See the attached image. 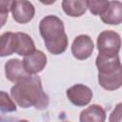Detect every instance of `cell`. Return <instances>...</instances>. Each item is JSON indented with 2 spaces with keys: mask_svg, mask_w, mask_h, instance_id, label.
Here are the masks:
<instances>
[{
  "mask_svg": "<svg viewBox=\"0 0 122 122\" xmlns=\"http://www.w3.org/2000/svg\"><path fill=\"white\" fill-rule=\"evenodd\" d=\"M10 95L23 109L34 107L37 110H45L50 103L49 96L43 91L41 79L35 74L30 75L12 86Z\"/></svg>",
  "mask_w": 122,
  "mask_h": 122,
  "instance_id": "1",
  "label": "cell"
},
{
  "mask_svg": "<svg viewBox=\"0 0 122 122\" xmlns=\"http://www.w3.org/2000/svg\"><path fill=\"white\" fill-rule=\"evenodd\" d=\"M39 31L47 50L52 54L63 53L68 47V36L62 20L55 15H47L39 24Z\"/></svg>",
  "mask_w": 122,
  "mask_h": 122,
  "instance_id": "2",
  "label": "cell"
},
{
  "mask_svg": "<svg viewBox=\"0 0 122 122\" xmlns=\"http://www.w3.org/2000/svg\"><path fill=\"white\" fill-rule=\"evenodd\" d=\"M96 46L99 52L117 54L121 48L120 35L114 30H104L98 35Z\"/></svg>",
  "mask_w": 122,
  "mask_h": 122,
  "instance_id": "3",
  "label": "cell"
},
{
  "mask_svg": "<svg viewBox=\"0 0 122 122\" xmlns=\"http://www.w3.org/2000/svg\"><path fill=\"white\" fill-rule=\"evenodd\" d=\"M12 18L19 24H27L34 17L35 9L32 3L27 0L12 1L10 8Z\"/></svg>",
  "mask_w": 122,
  "mask_h": 122,
  "instance_id": "4",
  "label": "cell"
},
{
  "mask_svg": "<svg viewBox=\"0 0 122 122\" xmlns=\"http://www.w3.org/2000/svg\"><path fill=\"white\" fill-rule=\"evenodd\" d=\"M66 94L70 102L76 107H84L88 105L92 98V90L83 84H75L71 86L67 90Z\"/></svg>",
  "mask_w": 122,
  "mask_h": 122,
  "instance_id": "5",
  "label": "cell"
},
{
  "mask_svg": "<svg viewBox=\"0 0 122 122\" xmlns=\"http://www.w3.org/2000/svg\"><path fill=\"white\" fill-rule=\"evenodd\" d=\"M93 51V42L89 35L80 34L76 36L71 44V53L78 60L89 58Z\"/></svg>",
  "mask_w": 122,
  "mask_h": 122,
  "instance_id": "6",
  "label": "cell"
},
{
  "mask_svg": "<svg viewBox=\"0 0 122 122\" xmlns=\"http://www.w3.org/2000/svg\"><path fill=\"white\" fill-rule=\"evenodd\" d=\"M22 64L25 71L29 74H36L42 71L46 67L47 56L42 51L35 50L32 53L24 57V59L22 60Z\"/></svg>",
  "mask_w": 122,
  "mask_h": 122,
  "instance_id": "7",
  "label": "cell"
},
{
  "mask_svg": "<svg viewBox=\"0 0 122 122\" xmlns=\"http://www.w3.org/2000/svg\"><path fill=\"white\" fill-rule=\"evenodd\" d=\"M95 65L98 69V73H111L121 67L118 53L99 52L95 59Z\"/></svg>",
  "mask_w": 122,
  "mask_h": 122,
  "instance_id": "8",
  "label": "cell"
},
{
  "mask_svg": "<svg viewBox=\"0 0 122 122\" xmlns=\"http://www.w3.org/2000/svg\"><path fill=\"white\" fill-rule=\"evenodd\" d=\"M5 74H6V78L9 81L15 84L30 75L25 71L22 61L17 58H12L6 62Z\"/></svg>",
  "mask_w": 122,
  "mask_h": 122,
  "instance_id": "9",
  "label": "cell"
},
{
  "mask_svg": "<svg viewBox=\"0 0 122 122\" xmlns=\"http://www.w3.org/2000/svg\"><path fill=\"white\" fill-rule=\"evenodd\" d=\"M103 23L108 25H119L122 22V3L111 1L106 10L100 15Z\"/></svg>",
  "mask_w": 122,
  "mask_h": 122,
  "instance_id": "10",
  "label": "cell"
},
{
  "mask_svg": "<svg viewBox=\"0 0 122 122\" xmlns=\"http://www.w3.org/2000/svg\"><path fill=\"white\" fill-rule=\"evenodd\" d=\"M99 85L107 91H115L122 86V67L111 73H98Z\"/></svg>",
  "mask_w": 122,
  "mask_h": 122,
  "instance_id": "11",
  "label": "cell"
},
{
  "mask_svg": "<svg viewBox=\"0 0 122 122\" xmlns=\"http://www.w3.org/2000/svg\"><path fill=\"white\" fill-rule=\"evenodd\" d=\"M106 112L105 110L96 104H92L83 110L79 114L80 122H105Z\"/></svg>",
  "mask_w": 122,
  "mask_h": 122,
  "instance_id": "12",
  "label": "cell"
},
{
  "mask_svg": "<svg viewBox=\"0 0 122 122\" xmlns=\"http://www.w3.org/2000/svg\"><path fill=\"white\" fill-rule=\"evenodd\" d=\"M16 36V49L15 52L18 55L26 56L35 51V45L31 37L25 32H15Z\"/></svg>",
  "mask_w": 122,
  "mask_h": 122,
  "instance_id": "13",
  "label": "cell"
},
{
  "mask_svg": "<svg viewBox=\"0 0 122 122\" xmlns=\"http://www.w3.org/2000/svg\"><path fill=\"white\" fill-rule=\"evenodd\" d=\"M62 8L65 13L71 17H79L88 10L87 1L85 0H64L62 2Z\"/></svg>",
  "mask_w": 122,
  "mask_h": 122,
  "instance_id": "14",
  "label": "cell"
},
{
  "mask_svg": "<svg viewBox=\"0 0 122 122\" xmlns=\"http://www.w3.org/2000/svg\"><path fill=\"white\" fill-rule=\"evenodd\" d=\"M16 36L14 32H5L0 35V57H5L15 52Z\"/></svg>",
  "mask_w": 122,
  "mask_h": 122,
  "instance_id": "15",
  "label": "cell"
},
{
  "mask_svg": "<svg viewBox=\"0 0 122 122\" xmlns=\"http://www.w3.org/2000/svg\"><path fill=\"white\" fill-rule=\"evenodd\" d=\"M0 112H16V105L6 92L0 91Z\"/></svg>",
  "mask_w": 122,
  "mask_h": 122,
  "instance_id": "16",
  "label": "cell"
},
{
  "mask_svg": "<svg viewBox=\"0 0 122 122\" xmlns=\"http://www.w3.org/2000/svg\"><path fill=\"white\" fill-rule=\"evenodd\" d=\"M110 1H95L89 0L87 1V8L93 15H101L109 6Z\"/></svg>",
  "mask_w": 122,
  "mask_h": 122,
  "instance_id": "17",
  "label": "cell"
},
{
  "mask_svg": "<svg viewBox=\"0 0 122 122\" xmlns=\"http://www.w3.org/2000/svg\"><path fill=\"white\" fill-rule=\"evenodd\" d=\"M121 115H122V104L118 103L114 108V110L112 112L109 122H121Z\"/></svg>",
  "mask_w": 122,
  "mask_h": 122,
  "instance_id": "18",
  "label": "cell"
},
{
  "mask_svg": "<svg viewBox=\"0 0 122 122\" xmlns=\"http://www.w3.org/2000/svg\"><path fill=\"white\" fill-rule=\"evenodd\" d=\"M12 1L10 0H0V12L8 14L10 10Z\"/></svg>",
  "mask_w": 122,
  "mask_h": 122,
  "instance_id": "19",
  "label": "cell"
},
{
  "mask_svg": "<svg viewBox=\"0 0 122 122\" xmlns=\"http://www.w3.org/2000/svg\"><path fill=\"white\" fill-rule=\"evenodd\" d=\"M7 19H8V14L1 13V12H0V29L6 24Z\"/></svg>",
  "mask_w": 122,
  "mask_h": 122,
  "instance_id": "20",
  "label": "cell"
},
{
  "mask_svg": "<svg viewBox=\"0 0 122 122\" xmlns=\"http://www.w3.org/2000/svg\"><path fill=\"white\" fill-rule=\"evenodd\" d=\"M0 122H11V121L7 120V119H5V118H3V117H1V116H0Z\"/></svg>",
  "mask_w": 122,
  "mask_h": 122,
  "instance_id": "21",
  "label": "cell"
},
{
  "mask_svg": "<svg viewBox=\"0 0 122 122\" xmlns=\"http://www.w3.org/2000/svg\"><path fill=\"white\" fill-rule=\"evenodd\" d=\"M19 122H29L28 120H26V119H22V120H20Z\"/></svg>",
  "mask_w": 122,
  "mask_h": 122,
  "instance_id": "22",
  "label": "cell"
},
{
  "mask_svg": "<svg viewBox=\"0 0 122 122\" xmlns=\"http://www.w3.org/2000/svg\"><path fill=\"white\" fill-rule=\"evenodd\" d=\"M65 122H68V121H65Z\"/></svg>",
  "mask_w": 122,
  "mask_h": 122,
  "instance_id": "23",
  "label": "cell"
}]
</instances>
